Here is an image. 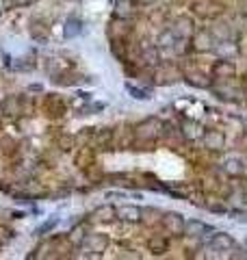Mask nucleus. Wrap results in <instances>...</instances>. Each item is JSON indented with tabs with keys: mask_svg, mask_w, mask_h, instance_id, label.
Here are the masks:
<instances>
[{
	"mask_svg": "<svg viewBox=\"0 0 247 260\" xmlns=\"http://www.w3.org/2000/svg\"><path fill=\"white\" fill-rule=\"evenodd\" d=\"M204 230V223H200V221H189L187 223V234L189 237H197V232H202Z\"/></svg>",
	"mask_w": 247,
	"mask_h": 260,
	"instance_id": "7ed1b4c3",
	"label": "nucleus"
},
{
	"mask_svg": "<svg viewBox=\"0 0 247 260\" xmlns=\"http://www.w3.org/2000/svg\"><path fill=\"white\" fill-rule=\"evenodd\" d=\"M68 26H70V28H65V37H72L74 30H76V28H74V26H76V18H70V20H68Z\"/></svg>",
	"mask_w": 247,
	"mask_h": 260,
	"instance_id": "39448f33",
	"label": "nucleus"
},
{
	"mask_svg": "<svg viewBox=\"0 0 247 260\" xmlns=\"http://www.w3.org/2000/svg\"><path fill=\"white\" fill-rule=\"evenodd\" d=\"M165 223H167L169 230H174V232L182 230V217H180V215H169V217H165Z\"/></svg>",
	"mask_w": 247,
	"mask_h": 260,
	"instance_id": "f03ea898",
	"label": "nucleus"
},
{
	"mask_svg": "<svg viewBox=\"0 0 247 260\" xmlns=\"http://www.w3.org/2000/svg\"><path fill=\"white\" fill-rule=\"evenodd\" d=\"M121 219H126V221H139V208H128V206H123V208H119V213H117Z\"/></svg>",
	"mask_w": 247,
	"mask_h": 260,
	"instance_id": "f257e3e1",
	"label": "nucleus"
},
{
	"mask_svg": "<svg viewBox=\"0 0 247 260\" xmlns=\"http://www.w3.org/2000/svg\"><path fill=\"white\" fill-rule=\"evenodd\" d=\"M128 91L133 93V95L137 98V100H145V98H150V95H147L145 91H141V89H137V87H130V85H128Z\"/></svg>",
	"mask_w": 247,
	"mask_h": 260,
	"instance_id": "20e7f679",
	"label": "nucleus"
}]
</instances>
